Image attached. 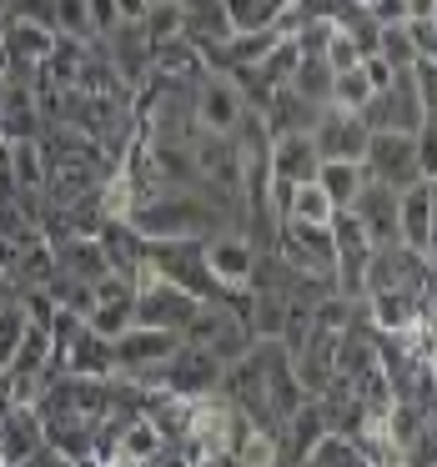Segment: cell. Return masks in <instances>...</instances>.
Returning a JSON list of instances; mask_svg holds the SVG:
<instances>
[{
    "label": "cell",
    "mask_w": 437,
    "mask_h": 467,
    "mask_svg": "<svg viewBox=\"0 0 437 467\" xmlns=\"http://www.w3.org/2000/svg\"><path fill=\"white\" fill-rule=\"evenodd\" d=\"M121 222L131 226L141 242H206V236H216L222 226H232V216L216 202H206L202 192H192V186H186V192L166 186V192L136 202Z\"/></svg>",
    "instance_id": "obj_1"
},
{
    "label": "cell",
    "mask_w": 437,
    "mask_h": 467,
    "mask_svg": "<svg viewBox=\"0 0 437 467\" xmlns=\"http://www.w3.org/2000/svg\"><path fill=\"white\" fill-rule=\"evenodd\" d=\"M242 422L246 417L232 407L222 387L186 397V452H192V462H232V442Z\"/></svg>",
    "instance_id": "obj_2"
},
{
    "label": "cell",
    "mask_w": 437,
    "mask_h": 467,
    "mask_svg": "<svg viewBox=\"0 0 437 467\" xmlns=\"http://www.w3.org/2000/svg\"><path fill=\"white\" fill-rule=\"evenodd\" d=\"M332 286L342 296H357L362 302V292H367V256H372V236L362 232V222H357L347 206H337L332 212Z\"/></svg>",
    "instance_id": "obj_3"
},
{
    "label": "cell",
    "mask_w": 437,
    "mask_h": 467,
    "mask_svg": "<svg viewBox=\"0 0 437 467\" xmlns=\"http://www.w3.org/2000/svg\"><path fill=\"white\" fill-rule=\"evenodd\" d=\"M362 171L372 182L407 192L412 182H422V161H417V136L412 131H367Z\"/></svg>",
    "instance_id": "obj_4"
},
{
    "label": "cell",
    "mask_w": 437,
    "mask_h": 467,
    "mask_svg": "<svg viewBox=\"0 0 437 467\" xmlns=\"http://www.w3.org/2000/svg\"><path fill=\"white\" fill-rule=\"evenodd\" d=\"M196 306H202V302H196L186 286L156 276L151 266L136 276V327H161V332H176V337H182V327L192 322Z\"/></svg>",
    "instance_id": "obj_5"
},
{
    "label": "cell",
    "mask_w": 437,
    "mask_h": 467,
    "mask_svg": "<svg viewBox=\"0 0 437 467\" xmlns=\"http://www.w3.org/2000/svg\"><path fill=\"white\" fill-rule=\"evenodd\" d=\"M357 116L367 121V131H417V126H422L427 116H437V111H427V106H422V96L412 91V76L397 71L382 91L367 96V106Z\"/></svg>",
    "instance_id": "obj_6"
},
{
    "label": "cell",
    "mask_w": 437,
    "mask_h": 467,
    "mask_svg": "<svg viewBox=\"0 0 437 467\" xmlns=\"http://www.w3.org/2000/svg\"><path fill=\"white\" fill-rule=\"evenodd\" d=\"M242 116H246V101H242V91H236V81L226 71H202L192 81V121H196V131L232 136Z\"/></svg>",
    "instance_id": "obj_7"
},
{
    "label": "cell",
    "mask_w": 437,
    "mask_h": 467,
    "mask_svg": "<svg viewBox=\"0 0 437 467\" xmlns=\"http://www.w3.org/2000/svg\"><path fill=\"white\" fill-rule=\"evenodd\" d=\"M202 256H206L212 282L226 286V292L246 286V282H252V272H256V246H252V236H246L242 226H222L216 236H206Z\"/></svg>",
    "instance_id": "obj_8"
},
{
    "label": "cell",
    "mask_w": 437,
    "mask_h": 467,
    "mask_svg": "<svg viewBox=\"0 0 437 467\" xmlns=\"http://www.w3.org/2000/svg\"><path fill=\"white\" fill-rule=\"evenodd\" d=\"M437 236V176H422L407 192H397V242L432 256Z\"/></svg>",
    "instance_id": "obj_9"
},
{
    "label": "cell",
    "mask_w": 437,
    "mask_h": 467,
    "mask_svg": "<svg viewBox=\"0 0 437 467\" xmlns=\"http://www.w3.org/2000/svg\"><path fill=\"white\" fill-rule=\"evenodd\" d=\"M312 146L322 161H362L367 151V121L342 106H322L312 121Z\"/></svg>",
    "instance_id": "obj_10"
},
{
    "label": "cell",
    "mask_w": 437,
    "mask_h": 467,
    "mask_svg": "<svg viewBox=\"0 0 437 467\" xmlns=\"http://www.w3.org/2000/svg\"><path fill=\"white\" fill-rule=\"evenodd\" d=\"M106 51V61H111L116 81L126 86V91H136V86L151 76V41H146V31L136 21H116L106 36H96Z\"/></svg>",
    "instance_id": "obj_11"
},
{
    "label": "cell",
    "mask_w": 437,
    "mask_h": 467,
    "mask_svg": "<svg viewBox=\"0 0 437 467\" xmlns=\"http://www.w3.org/2000/svg\"><path fill=\"white\" fill-rule=\"evenodd\" d=\"M131 322H136V282H126L116 272L96 276V306L86 317V327L101 337H121Z\"/></svg>",
    "instance_id": "obj_12"
},
{
    "label": "cell",
    "mask_w": 437,
    "mask_h": 467,
    "mask_svg": "<svg viewBox=\"0 0 437 467\" xmlns=\"http://www.w3.org/2000/svg\"><path fill=\"white\" fill-rule=\"evenodd\" d=\"M176 342L182 337L176 332H161V327H126L121 337H111V357H116V372H141V367H156L166 362V357L176 352Z\"/></svg>",
    "instance_id": "obj_13"
},
{
    "label": "cell",
    "mask_w": 437,
    "mask_h": 467,
    "mask_svg": "<svg viewBox=\"0 0 437 467\" xmlns=\"http://www.w3.org/2000/svg\"><path fill=\"white\" fill-rule=\"evenodd\" d=\"M46 442V427H41V412L36 402H11L0 412V462L11 467H26V457Z\"/></svg>",
    "instance_id": "obj_14"
},
{
    "label": "cell",
    "mask_w": 437,
    "mask_h": 467,
    "mask_svg": "<svg viewBox=\"0 0 437 467\" xmlns=\"http://www.w3.org/2000/svg\"><path fill=\"white\" fill-rule=\"evenodd\" d=\"M347 212L362 222V232L372 236L377 246L397 242V192H392V186H382V182H372V176H367L362 192L352 196V206H347Z\"/></svg>",
    "instance_id": "obj_15"
},
{
    "label": "cell",
    "mask_w": 437,
    "mask_h": 467,
    "mask_svg": "<svg viewBox=\"0 0 437 467\" xmlns=\"http://www.w3.org/2000/svg\"><path fill=\"white\" fill-rule=\"evenodd\" d=\"M266 166H272L276 182H312L317 166H322V156H317L312 146V131H286V136H272V146H266Z\"/></svg>",
    "instance_id": "obj_16"
},
{
    "label": "cell",
    "mask_w": 437,
    "mask_h": 467,
    "mask_svg": "<svg viewBox=\"0 0 437 467\" xmlns=\"http://www.w3.org/2000/svg\"><path fill=\"white\" fill-rule=\"evenodd\" d=\"M46 116L31 86H0V141H31L41 136Z\"/></svg>",
    "instance_id": "obj_17"
},
{
    "label": "cell",
    "mask_w": 437,
    "mask_h": 467,
    "mask_svg": "<svg viewBox=\"0 0 437 467\" xmlns=\"http://www.w3.org/2000/svg\"><path fill=\"white\" fill-rule=\"evenodd\" d=\"M182 5V36L206 51V46H222L232 36V21H226V0H176Z\"/></svg>",
    "instance_id": "obj_18"
},
{
    "label": "cell",
    "mask_w": 437,
    "mask_h": 467,
    "mask_svg": "<svg viewBox=\"0 0 437 467\" xmlns=\"http://www.w3.org/2000/svg\"><path fill=\"white\" fill-rule=\"evenodd\" d=\"M317 111H322V106H312V101H307V96H297L292 86H276V91L266 96V106H262V126H266V136H286V131H312Z\"/></svg>",
    "instance_id": "obj_19"
},
{
    "label": "cell",
    "mask_w": 437,
    "mask_h": 467,
    "mask_svg": "<svg viewBox=\"0 0 437 467\" xmlns=\"http://www.w3.org/2000/svg\"><path fill=\"white\" fill-rule=\"evenodd\" d=\"M51 252H56V272H71L81 276V282H96V276H106L111 266H106V252L96 236H51Z\"/></svg>",
    "instance_id": "obj_20"
},
{
    "label": "cell",
    "mask_w": 437,
    "mask_h": 467,
    "mask_svg": "<svg viewBox=\"0 0 437 467\" xmlns=\"http://www.w3.org/2000/svg\"><path fill=\"white\" fill-rule=\"evenodd\" d=\"M0 41H5V56H11V61H36L41 66L46 56H51V46H56V31L51 26H36V21H5Z\"/></svg>",
    "instance_id": "obj_21"
},
{
    "label": "cell",
    "mask_w": 437,
    "mask_h": 467,
    "mask_svg": "<svg viewBox=\"0 0 437 467\" xmlns=\"http://www.w3.org/2000/svg\"><path fill=\"white\" fill-rule=\"evenodd\" d=\"M312 182L327 192V202H332V206H352V196L362 192L367 171H362V161H322Z\"/></svg>",
    "instance_id": "obj_22"
},
{
    "label": "cell",
    "mask_w": 437,
    "mask_h": 467,
    "mask_svg": "<svg viewBox=\"0 0 437 467\" xmlns=\"http://www.w3.org/2000/svg\"><path fill=\"white\" fill-rule=\"evenodd\" d=\"M5 151H11L16 192H41L46 186V146H41V136H31V141H5Z\"/></svg>",
    "instance_id": "obj_23"
},
{
    "label": "cell",
    "mask_w": 437,
    "mask_h": 467,
    "mask_svg": "<svg viewBox=\"0 0 437 467\" xmlns=\"http://www.w3.org/2000/svg\"><path fill=\"white\" fill-rule=\"evenodd\" d=\"M307 462L312 467H362V447H357V437L337 432V427H322V437L307 447Z\"/></svg>",
    "instance_id": "obj_24"
},
{
    "label": "cell",
    "mask_w": 437,
    "mask_h": 467,
    "mask_svg": "<svg viewBox=\"0 0 437 467\" xmlns=\"http://www.w3.org/2000/svg\"><path fill=\"white\" fill-rule=\"evenodd\" d=\"M286 86H292L297 96H307L312 106H327V96H332V66H327L322 56H297Z\"/></svg>",
    "instance_id": "obj_25"
},
{
    "label": "cell",
    "mask_w": 437,
    "mask_h": 467,
    "mask_svg": "<svg viewBox=\"0 0 437 467\" xmlns=\"http://www.w3.org/2000/svg\"><path fill=\"white\" fill-rule=\"evenodd\" d=\"M367 96H372V81H367L362 61L342 66V71H332V96H327V106H342V111H362Z\"/></svg>",
    "instance_id": "obj_26"
},
{
    "label": "cell",
    "mask_w": 437,
    "mask_h": 467,
    "mask_svg": "<svg viewBox=\"0 0 437 467\" xmlns=\"http://www.w3.org/2000/svg\"><path fill=\"white\" fill-rule=\"evenodd\" d=\"M46 292H51L56 306H66V312H76V317H91V306H96V282H81V276H71V272H51Z\"/></svg>",
    "instance_id": "obj_27"
},
{
    "label": "cell",
    "mask_w": 437,
    "mask_h": 467,
    "mask_svg": "<svg viewBox=\"0 0 437 467\" xmlns=\"http://www.w3.org/2000/svg\"><path fill=\"white\" fill-rule=\"evenodd\" d=\"M332 212L337 206L327 202V192L317 182H297L292 186V196H286V212L282 216H297V222H317V226H327L332 222Z\"/></svg>",
    "instance_id": "obj_28"
},
{
    "label": "cell",
    "mask_w": 437,
    "mask_h": 467,
    "mask_svg": "<svg viewBox=\"0 0 437 467\" xmlns=\"http://www.w3.org/2000/svg\"><path fill=\"white\" fill-rule=\"evenodd\" d=\"M146 31V41H172V36H182V5L176 0H146L141 21H136Z\"/></svg>",
    "instance_id": "obj_29"
},
{
    "label": "cell",
    "mask_w": 437,
    "mask_h": 467,
    "mask_svg": "<svg viewBox=\"0 0 437 467\" xmlns=\"http://www.w3.org/2000/svg\"><path fill=\"white\" fill-rule=\"evenodd\" d=\"M377 56H382L392 71H407V66L417 61V46H412V36L402 31V26H377V46H372Z\"/></svg>",
    "instance_id": "obj_30"
},
{
    "label": "cell",
    "mask_w": 437,
    "mask_h": 467,
    "mask_svg": "<svg viewBox=\"0 0 437 467\" xmlns=\"http://www.w3.org/2000/svg\"><path fill=\"white\" fill-rule=\"evenodd\" d=\"M26 327H31V317H26L21 296H11V302H0V367L11 362V352L21 347Z\"/></svg>",
    "instance_id": "obj_31"
},
{
    "label": "cell",
    "mask_w": 437,
    "mask_h": 467,
    "mask_svg": "<svg viewBox=\"0 0 437 467\" xmlns=\"http://www.w3.org/2000/svg\"><path fill=\"white\" fill-rule=\"evenodd\" d=\"M56 36H71V41H96L86 0H56Z\"/></svg>",
    "instance_id": "obj_32"
},
{
    "label": "cell",
    "mask_w": 437,
    "mask_h": 467,
    "mask_svg": "<svg viewBox=\"0 0 437 467\" xmlns=\"http://www.w3.org/2000/svg\"><path fill=\"white\" fill-rule=\"evenodd\" d=\"M226 21H232V31H262L276 21V11L272 0H226Z\"/></svg>",
    "instance_id": "obj_33"
},
{
    "label": "cell",
    "mask_w": 437,
    "mask_h": 467,
    "mask_svg": "<svg viewBox=\"0 0 437 467\" xmlns=\"http://www.w3.org/2000/svg\"><path fill=\"white\" fill-rule=\"evenodd\" d=\"M0 11L5 21H36L56 31V0H0Z\"/></svg>",
    "instance_id": "obj_34"
},
{
    "label": "cell",
    "mask_w": 437,
    "mask_h": 467,
    "mask_svg": "<svg viewBox=\"0 0 437 467\" xmlns=\"http://www.w3.org/2000/svg\"><path fill=\"white\" fill-rule=\"evenodd\" d=\"M402 31L412 36L417 56H437V16H407Z\"/></svg>",
    "instance_id": "obj_35"
},
{
    "label": "cell",
    "mask_w": 437,
    "mask_h": 467,
    "mask_svg": "<svg viewBox=\"0 0 437 467\" xmlns=\"http://www.w3.org/2000/svg\"><path fill=\"white\" fill-rule=\"evenodd\" d=\"M367 11H372L377 26H402L407 21V0H367Z\"/></svg>",
    "instance_id": "obj_36"
},
{
    "label": "cell",
    "mask_w": 437,
    "mask_h": 467,
    "mask_svg": "<svg viewBox=\"0 0 437 467\" xmlns=\"http://www.w3.org/2000/svg\"><path fill=\"white\" fill-rule=\"evenodd\" d=\"M11 296H16V276L0 266V302H11Z\"/></svg>",
    "instance_id": "obj_37"
},
{
    "label": "cell",
    "mask_w": 437,
    "mask_h": 467,
    "mask_svg": "<svg viewBox=\"0 0 437 467\" xmlns=\"http://www.w3.org/2000/svg\"><path fill=\"white\" fill-rule=\"evenodd\" d=\"M5 71H11V56H5V41H0V86H5Z\"/></svg>",
    "instance_id": "obj_38"
},
{
    "label": "cell",
    "mask_w": 437,
    "mask_h": 467,
    "mask_svg": "<svg viewBox=\"0 0 437 467\" xmlns=\"http://www.w3.org/2000/svg\"><path fill=\"white\" fill-rule=\"evenodd\" d=\"M0 31H5V11H0Z\"/></svg>",
    "instance_id": "obj_39"
}]
</instances>
